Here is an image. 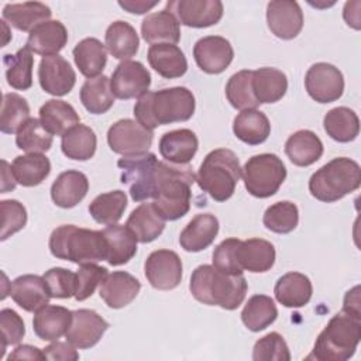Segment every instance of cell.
<instances>
[{
	"mask_svg": "<svg viewBox=\"0 0 361 361\" xmlns=\"http://www.w3.org/2000/svg\"><path fill=\"white\" fill-rule=\"evenodd\" d=\"M274 293L275 299L285 307H302L309 303L313 286L305 274L288 272L276 281Z\"/></svg>",
	"mask_w": 361,
	"mask_h": 361,
	"instance_id": "obj_30",
	"label": "cell"
},
{
	"mask_svg": "<svg viewBox=\"0 0 361 361\" xmlns=\"http://www.w3.org/2000/svg\"><path fill=\"white\" fill-rule=\"evenodd\" d=\"M233 133L240 141L248 145H258L269 137L271 124L262 111L248 109L235 116L233 121Z\"/></svg>",
	"mask_w": 361,
	"mask_h": 361,
	"instance_id": "obj_34",
	"label": "cell"
},
{
	"mask_svg": "<svg viewBox=\"0 0 361 361\" xmlns=\"http://www.w3.org/2000/svg\"><path fill=\"white\" fill-rule=\"evenodd\" d=\"M38 80L45 93L52 96H65L73 89L76 83V73L63 56L49 55L42 56L39 61Z\"/></svg>",
	"mask_w": 361,
	"mask_h": 361,
	"instance_id": "obj_16",
	"label": "cell"
},
{
	"mask_svg": "<svg viewBox=\"0 0 361 361\" xmlns=\"http://www.w3.org/2000/svg\"><path fill=\"white\" fill-rule=\"evenodd\" d=\"M361 340V319L343 310L334 314L317 336L307 358L319 361H345L351 358Z\"/></svg>",
	"mask_w": 361,
	"mask_h": 361,
	"instance_id": "obj_5",
	"label": "cell"
},
{
	"mask_svg": "<svg viewBox=\"0 0 361 361\" xmlns=\"http://www.w3.org/2000/svg\"><path fill=\"white\" fill-rule=\"evenodd\" d=\"M66 42V27L59 20H49L39 24L30 32L25 47H28L30 51L34 54L49 56L58 55V52L63 49Z\"/></svg>",
	"mask_w": 361,
	"mask_h": 361,
	"instance_id": "obj_24",
	"label": "cell"
},
{
	"mask_svg": "<svg viewBox=\"0 0 361 361\" xmlns=\"http://www.w3.org/2000/svg\"><path fill=\"white\" fill-rule=\"evenodd\" d=\"M151 68L165 79H176L186 73L188 61L178 45L154 44L147 54Z\"/></svg>",
	"mask_w": 361,
	"mask_h": 361,
	"instance_id": "obj_27",
	"label": "cell"
},
{
	"mask_svg": "<svg viewBox=\"0 0 361 361\" xmlns=\"http://www.w3.org/2000/svg\"><path fill=\"white\" fill-rule=\"evenodd\" d=\"M73 59L79 72L89 78L100 76L107 63V49L97 38H83L73 48Z\"/></svg>",
	"mask_w": 361,
	"mask_h": 361,
	"instance_id": "obj_38",
	"label": "cell"
},
{
	"mask_svg": "<svg viewBox=\"0 0 361 361\" xmlns=\"http://www.w3.org/2000/svg\"><path fill=\"white\" fill-rule=\"evenodd\" d=\"M262 223L268 230L276 234H288L293 231L299 223L298 206L289 200L276 202L265 210Z\"/></svg>",
	"mask_w": 361,
	"mask_h": 361,
	"instance_id": "obj_48",
	"label": "cell"
},
{
	"mask_svg": "<svg viewBox=\"0 0 361 361\" xmlns=\"http://www.w3.org/2000/svg\"><path fill=\"white\" fill-rule=\"evenodd\" d=\"M179 24L192 28L216 25L223 17V3L219 0H173L166 3Z\"/></svg>",
	"mask_w": 361,
	"mask_h": 361,
	"instance_id": "obj_12",
	"label": "cell"
},
{
	"mask_svg": "<svg viewBox=\"0 0 361 361\" xmlns=\"http://www.w3.org/2000/svg\"><path fill=\"white\" fill-rule=\"evenodd\" d=\"M0 327H1V354L4 355L7 345L18 344L24 334L25 326L21 316L13 309H3L0 312Z\"/></svg>",
	"mask_w": 361,
	"mask_h": 361,
	"instance_id": "obj_55",
	"label": "cell"
},
{
	"mask_svg": "<svg viewBox=\"0 0 361 361\" xmlns=\"http://www.w3.org/2000/svg\"><path fill=\"white\" fill-rule=\"evenodd\" d=\"M196 65L209 75L224 72L234 58V51L228 39L220 35H207L200 38L193 47Z\"/></svg>",
	"mask_w": 361,
	"mask_h": 361,
	"instance_id": "obj_15",
	"label": "cell"
},
{
	"mask_svg": "<svg viewBox=\"0 0 361 361\" xmlns=\"http://www.w3.org/2000/svg\"><path fill=\"white\" fill-rule=\"evenodd\" d=\"M7 83L16 90H27L32 86L34 56L28 47L20 48L16 54H6L3 58Z\"/></svg>",
	"mask_w": 361,
	"mask_h": 361,
	"instance_id": "obj_43",
	"label": "cell"
},
{
	"mask_svg": "<svg viewBox=\"0 0 361 361\" xmlns=\"http://www.w3.org/2000/svg\"><path fill=\"white\" fill-rule=\"evenodd\" d=\"M72 322V310L56 306L47 305L35 312L32 319V329L38 338L44 341H55L66 334Z\"/></svg>",
	"mask_w": 361,
	"mask_h": 361,
	"instance_id": "obj_25",
	"label": "cell"
},
{
	"mask_svg": "<svg viewBox=\"0 0 361 361\" xmlns=\"http://www.w3.org/2000/svg\"><path fill=\"white\" fill-rule=\"evenodd\" d=\"M226 97L237 110L257 109L259 103L252 92V71L244 69L234 73L226 85Z\"/></svg>",
	"mask_w": 361,
	"mask_h": 361,
	"instance_id": "obj_46",
	"label": "cell"
},
{
	"mask_svg": "<svg viewBox=\"0 0 361 361\" xmlns=\"http://www.w3.org/2000/svg\"><path fill=\"white\" fill-rule=\"evenodd\" d=\"M149 85L151 75L138 61L120 62L110 78L111 92L121 100L141 97L148 92Z\"/></svg>",
	"mask_w": 361,
	"mask_h": 361,
	"instance_id": "obj_14",
	"label": "cell"
},
{
	"mask_svg": "<svg viewBox=\"0 0 361 361\" xmlns=\"http://www.w3.org/2000/svg\"><path fill=\"white\" fill-rule=\"evenodd\" d=\"M51 8L41 1L8 3L3 7V18L20 31H32L39 24L49 21Z\"/></svg>",
	"mask_w": 361,
	"mask_h": 361,
	"instance_id": "obj_29",
	"label": "cell"
},
{
	"mask_svg": "<svg viewBox=\"0 0 361 361\" xmlns=\"http://www.w3.org/2000/svg\"><path fill=\"white\" fill-rule=\"evenodd\" d=\"M241 176L250 195L265 199L278 192L286 178V168L278 155L258 154L245 162Z\"/></svg>",
	"mask_w": 361,
	"mask_h": 361,
	"instance_id": "obj_8",
	"label": "cell"
},
{
	"mask_svg": "<svg viewBox=\"0 0 361 361\" xmlns=\"http://www.w3.org/2000/svg\"><path fill=\"white\" fill-rule=\"evenodd\" d=\"M193 93L183 86L147 92L134 106L135 120L148 130L171 123L188 121L195 113Z\"/></svg>",
	"mask_w": 361,
	"mask_h": 361,
	"instance_id": "obj_1",
	"label": "cell"
},
{
	"mask_svg": "<svg viewBox=\"0 0 361 361\" xmlns=\"http://www.w3.org/2000/svg\"><path fill=\"white\" fill-rule=\"evenodd\" d=\"M267 24L281 39H293L303 28V13L298 1L274 0L267 6Z\"/></svg>",
	"mask_w": 361,
	"mask_h": 361,
	"instance_id": "obj_18",
	"label": "cell"
},
{
	"mask_svg": "<svg viewBox=\"0 0 361 361\" xmlns=\"http://www.w3.org/2000/svg\"><path fill=\"white\" fill-rule=\"evenodd\" d=\"M276 305L274 299L267 295L251 296L241 312V320L251 331H261L267 329L276 320Z\"/></svg>",
	"mask_w": 361,
	"mask_h": 361,
	"instance_id": "obj_44",
	"label": "cell"
},
{
	"mask_svg": "<svg viewBox=\"0 0 361 361\" xmlns=\"http://www.w3.org/2000/svg\"><path fill=\"white\" fill-rule=\"evenodd\" d=\"M288 90L286 75L276 68L252 71V92L258 103H276Z\"/></svg>",
	"mask_w": 361,
	"mask_h": 361,
	"instance_id": "obj_37",
	"label": "cell"
},
{
	"mask_svg": "<svg viewBox=\"0 0 361 361\" xmlns=\"http://www.w3.org/2000/svg\"><path fill=\"white\" fill-rule=\"evenodd\" d=\"M275 247L264 238H248L237 247V261L243 271L267 272L275 264Z\"/></svg>",
	"mask_w": 361,
	"mask_h": 361,
	"instance_id": "obj_28",
	"label": "cell"
},
{
	"mask_svg": "<svg viewBox=\"0 0 361 361\" xmlns=\"http://www.w3.org/2000/svg\"><path fill=\"white\" fill-rule=\"evenodd\" d=\"M307 94L317 103H331L344 92V78L338 68L327 62L312 65L305 76Z\"/></svg>",
	"mask_w": 361,
	"mask_h": 361,
	"instance_id": "obj_11",
	"label": "cell"
},
{
	"mask_svg": "<svg viewBox=\"0 0 361 361\" xmlns=\"http://www.w3.org/2000/svg\"><path fill=\"white\" fill-rule=\"evenodd\" d=\"M158 158L152 152L126 155L117 161L121 169V183L128 186L134 202H142L154 196Z\"/></svg>",
	"mask_w": 361,
	"mask_h": 361,
	"instance_id": "obj_9",
	"label": "cell"
},
{
	"mask_svg": "<svg viewBox=\"0 0 361 361\" xmlns=\"http://www.w3.org/2000/svg\"><path fill=\"white\" fill-rule=\"evenodd\" d=\"M161 157L171 162L186 165L196 155L199 148V140L196 134L189 128H179L165 133L159 140Z\"/></svg>",
	"mask_w": 361,
	"mask_h": 361,
	"instance_id": "obj_21",
	"label": "cell"
},
{
	"mask_svg": "<svg viewBox=\"0 0 361 361\" xmlns=\"http://www.w3.org/2000/svg\"><path fill=\"white\" fill-rule=\"evenodd\" d=\"M141 289L140 281L126 271L107 274L99 288V295L110 309H121L130 305Z\"/></svg>",
	"mask_w": 361,
	"mask_h": 361,
	"instance_id": "obj_20",
	"label": "cell"
},
{
	"mask_svg": "<svg viewBox=\"0 0 361 361\" xmlns=\"http://www.w3.org/2000/svg\"><path fill=\"white\" fill-rule=\"evenodd\" d=\"M107 274V268L97 264H82L76 272L75 299L78 302H82L90 298L94 293L96 288L102 285Z\"/></svg>",
	"mask_w": 361,
	"mask_h": 361,
	"instance_id": "obj_51",
	"label": "cell"
},
{
	"mask_svg": "<svg viewBox=\"0 0 361 361\" xmlns=\"http://www.w3.org/2000/svg\"><path fill=\"white\" fill-rule=\"evenodd\" d=\"M107 329L109 323L94 310L78 309L72 312V322L65 337L76 348L85 350L96 345Z\"/></svg>",
	"mask_w": 361,
	"mask_h": 361,
	"instance_id": "obj_17",
	"label": "cell"
},
{
	"mask_svg": "<svg viewBox=\"0 0 361 361\" xmlns=\"http://www.w3.org/2000/svg\"><path fill=\"white\" fill-rule=\"evenodd\" d=\"M241 176L240 161L237 155L227 148L210 151L196 175L199 188L216 202H226L235 190Z\"/></svg>",
	"mask_w": 361,
	"mask_h": 361,
	"instance_id": "obj_6",
	"label": "cell"
},
{
	"mask_svg": "<svg viewBox=\"0 0 361 361\" xmlns=\"http://www.w3.org/2000/svg\"><path fill=\"white\" fill-rule=\"evenodd\" d=\"M343 312L361 319V310H360V286H354L353 289H350L345 296H344V302H343Z\"/></svg>",
	"mask_w": 361,
	"mask_h": 361,
	"instance_id": "obj_58",
	"label": "cell"
},
{
	"mask_svg": "<svg viewBox=\"0 0 361 361\" xmlns=\"http://www.w3.org/2000/svg\"><path fill=\"white\" fill-rule=\"evenodd\" d=\"M144 272L152 288L171 290L182 281V261L172 250H157L147 257Z\"/></svg>",
	"mask_w": 361,
	"mask_h": 361,
	"instance_id": "obj_13",
	"label": "cell"
},
{
	"mask_svg": "<svg viewBox=\"0 0 361 361\" xmlns=\"http://www.w3.org/2000/svg\"><path fill=\"white\" fill-rule=\"evenodd\" d=\"M8 293L11 299L25 312H37L41 307L47 306L51 299V293L45 279L39 275L32 274L17 276L10 283Z\"/></svg>",
	"mask_w": 361,
	"mask_h": 361,
	"instance_id": "obj_19",
	"label": "cell"
},
{
	"mask_svg": "<svg viewBox=\"0 0 361 361\" xmlns=\"http://www.w3.org/2000/svg\"><path fill=\"white\" fill-rule=\"evenodd\" d=\"M39 121L52 135H63L69 128L80 123L79 114L72 104L51 99L39 107Z\"/></svg>",
	"mask_w": 361,
	"mask_h": 361,
	"instance_id": "obj_36",
	"label": "cell"
},
{
	"mask_svg": "<svg viewBox=\"0 0 361 361\" xmlns=\"http://www.w3.org/2000/svg\"><path fill=\"white\" fill-rule=\"evenodd\" d=\"M76 347L66 341H58L55 340L49 345H47L44 350V354L47 360L52 361H75L79 358V353L75 350Z\"/></svg>",
	"mask_w": 361,
	"mask_h": 361,
	"instance_id": "obj_56",
	"label": "cell"
},
{
	"mask_svg": "<svg viewBox=\"0 0 361 361\" xmlns=\"http://www.w3.org/2000/svg\"><path fill=\"white\" fill-rule=\"evenodd\" d=\"M127 207V195L123 190H111L96 196L89 204V213L99 224H116Z\"/></svg>",
	"mask_w": 361,
	"mask_h": 361,
	"instance_id": "obj_45",
	"label": "cell"
},
{
	"mask_svg": "<svg viewBox=\"0 0 361 361\" xmlns=\"http://www.w3.org/2000/svg\"><path fill=\"white\" fill-rule=\"evenodd\" d=\"M361 185L360 165L345 157H338L319 168L309 179V192L324 203H333L355 192Z\"/></svg>",
	"mask_w": 361,
	"mask_h": 361,
	"instance_id": "obj_7",
	"label": "cell"
},
{
	"mask_svg": "<svg viewBox=\"0 0 361 361\" xmlns=\"http://www.w3.org/2000/svg\"><path fill=\"white\" fill-rule=\"evenodd\" d=\"M96 147L97 138L94 131L80 123L69 128L61 137V149L63 155L75 161L90 159L96 152Z\"/></svg>",
	"mask_w": 361,
	"mask_h": 361,
	"instance_id": "obj_40",
	"label": "cell"
},
{
	"mask_svg": "<svg viewBox=\"0 0 361 361\" xmlns=\"http://www.w3.org/2000/svg\"><path fill=\"white\" fill-rule=\"evenodd\" d=\"M219 233V220L214 214H196L180 231L179 244L188 252H199L207 248Z\"/></svg>",
	"mask_w": 361,
	"mask_h": 361,
	"instance_id": "obj_22",
	"label": "cell"
},
{
	"mask_svg": "<svg viewBox=\"0 0 361 361\" xmlns=\"http://www.w3.org/2000/svg\"><path fill=\"white\" fill-rule=\"evenodd\" d=\"M126 226L134 233L140 243L147 244L162 234L165 220L155 210L152 203H141L131 212Z\"/></svg>",
	"mask_w": 361,
	"mask_h": 361,
	"instance_id": "obj_35",
	"label": "cell"
},
{
	"mask_svg": "<svg viewBox=\"0 0 361 361\" xmlns=\"http://www.w3.org/2000/svg\"><path fill=\"white\" fill-rule=\"evenodd\" d=\"M254 361H289L290 353L285 338L276 333L271 331L261 337L252 348Z\"/></svg>",
	"mask_w": 361,
	"mask_h": 361,
	"instance_id": "obj_50",
	"label": "cell"
},
{
	"mask_svg": "<svg viewBox=\"0 0 361 361\" xmlns=\"http://www.w3.org/2000/svg\"><path fill=\"white\" fill-rule=\"evenodd\" d=\"M1 234L0 240L6 241L10 235L23 230L27 224V210L18 200H1Z\"/></svg>",
	"mask_w": 361,
	"mask_h": 361,
	"instance_id": "obj_52",
	"label": "cell"
},
{
	"mask_svg": "<svg viewBox=\"0 0 361 361\" xmlns=\"http://www.w3.org/2000/svg\"><path fill=\"white\" fill-rule=\"evenodd\" d=\"M8 360H47V357L44 354V350L35 345L23 344L13 350V353L8 355Z\"/></svg>",
	"mask_w": 361,
	"mask_h": 361,
	"instance_id": "obj_57",
	"label": "cell"
},
{
	"mask_svg": "<svg viewBox=\"0 0 361 361\" xmlns=\"http://www.w3.org/2000/svg\"><path fill=\"white\" fill-rule=\"evenodd\" d=\"M11 171L18 185L31 188L45 180L51 172V162L44 154L18 155L11 162Z\"/></svg>",
	"mask_w": 361,
	"mask_h": 361,
	"instance_id": "obj_41",
	"label": "cell"
},
{
	"mask_svg": "<svg viewBox=\"0 0 361 361\" xmlns=\"http://www.w3.org/2000/svg\"><path fill=\"white\" fill-rule=\"evenodd\" d=\"M247 288L243 274L230 275L213 265H199L189 282L190 293L197 302L226 310H234L244 302Z\"/></svg>",
	"mask_w": 361,
	"mask_h": 361,
	"instance_id": "obj_3",
	"label": "cell"
},
{
	"mask_svg": "<svg viewBox=\"0 0 361 361\" xmlns=\"http://www.w3.org/2000/svg\"><path fill=\"white\" fill-rule=\"evenodd\" d=\"M1 165H3V169H1V193H7V192L16 189L17 180L13 175L10 164L3 159Z\"/></svg>",
	"mask_w": 361,
	"mask_h": 361,
	"instance_id": "obj_60",
	"label": "cell"
},
{
	"mask_svg": "<svg viewBox=\"0 0 361 361\" xmlns=\"http://www.w3.org/2000/svg\"><path fill=\"white\" fill-rule=\"evenodd\" d=\"M107 241V262L113 267L127 264L137 254V237L127 226L111 224L102 230Z\"/></svg>",
	"mask_w": 361,
	"mask_h": 361,
	"instance_id": "obj_32",
	"label": "cell"
},
{
	"mask_svg": "<svg viewBox=\"0 0 361 361\" xmlns=\"http://www.w3.org/2000/svg\"><path fill=\"white\" fill-rule=\"evenodd\" d=\"M30 118V106L27 100L17 93H4L0 114V130L4 134H13Z\"/></svg>",
	"mask_w": 361,
	"mask_h": 361,
	"instance_id": "obj_49",
	"label": "cell"
},
{
	"mask_svg": "<svg viewBox=\"0 0 361 361\" xmlns=\"http://www.w3.org/2000/svg\"><path fill=\"white\" fill-rule=\"evenodd\" d=\"M42 278L47 282L51 298L56 299H69L75 296L76 289V274L69 269L55 267L48 269Z\"/></svg>",
	"mask_w": 361,
	"mask_h": 361,
	"instance_id": "obj_53",
	"label": "cell"
},
{
	"mask_svg": "<svg viewBox=\"0 0 361 361\" xmlns=\"http://www.w3.org/2000/svg\"><path fill=\"white\" fill-rule=\"evenodd\" d=\"M323 127L327 135L337 142H350L360 133V120L350 107H334L329 110L323 118Z\"/></svg>",
	"mask_w": 361,
	"mask_h": 361,
	"instance_id": "obj_39",
	"label": "cell"
},
{
	"mask_svg": "<svg viewBox=\"0 0 361 361\" xmlns=\"http://www.w3.org/2000/svg\"><path fill=\"white\" fill-rule=\"evenodd\" d=\"M48 247L55 258L79 265L107 261V241L102 230L62 224L51 233Z\"/></svg>",
	"mask_w": 361,
	"mask_h": 361,
	"instance_id": "obj_4",
	"label": "cell"
},
{
	"mask_svg": "<svg viewBox=\"0 0 361 361\" xmlns=\"http://www.w3.org/2000/svg\"><path fill=\"white\" fill-rule=\"evenodd\" d=\"M158 4V1H144V0H120L118 6L121 8H124L126 11L131 13V14H144L147 11H149L151 8H154Z\"/></svg>",
	"mask_w": 361,
	"mask_h": 361,
	"instance_id": "obj_59",
	"label": "cell"
},
{
	"mask_svg": "<svg viewBox=\"0 0 361 361\" xmlns=\"http://www.w3.org/2000/svg\"><path fill=\"white\" fill-rule=\"evenodd\" d=\"M240 241L238 238H226L214 248L212 261L216 269L230 275L243 274V268L237 261V247Z\"/></svg>",
	"mask_w": 361,
	"mask_h": 361,
	"instance_id": "obj_54",
	"label": "cell"
},
{
	"mask_svg": "<svg viewBox=\"0 0 361 361\" xmlns=\"http://www.w3.org/2000/svg\"><path fill=\"white\" fill-rule=\"evenodd\" d=\"M87 190V176L80 171L69 169L59 173L54 180L51 186V199L56 206L71 209L85 199Z\"/></svg>",
	"mask_w": 361,
	"mask_h": 361,
	"instance_id": "obj_23",
	"label": "cell"
},
{
	"mask_svg": "<svg viewBox=\"0 0 361 361\" xmlns=\"http://www.w3.org/2000/svg\"><path fill=\"white\" fill-rule=\"evenodd\" d=\"M106 48L110 55L120 61H128L134 56L140 47V39L135 28L127 21H113L104 34Z\"/></svg>",
	"mask_w": 361,
	"mask_h": 361,
	"instance_id": "obj_33",
	"label": "cell"
},
{
	"mask_svg": "<svg viewBox=\"0 0 361 361\" xmlns=\"http://www.w3.org/2000/svg\"><path fill=\"white\" fill-rule=\"evenodd\" d=\"M196 180L192 168L159 161L155 178L152 204L164 220H178L190 209V186Z\"/></svg>",
	"mask_w": 361,
	"mask_h": 361,
	"instance_id": "obj_2",
	"label": "cell"
},
{
	"mask_svg": "<svg viewBox=\"0 0 361 361\" xmlns=\"http://www.w3.org/2000/svg\"><path fill=\"white\" fill-rule=\"evenodd\" d=\"M16 134L17 147L28 154L47 152L52 145V134L38 118L30 117Z\"/></svg>",
	"mask_w": 361,
	"mask_h": 361,
	"instance_id": "obj_47",
	"label": "cell"
},
{
	"mask_svg": "<svg viewBox=\"0 0 361 361\" xmlns=\"http://www.w3.org/2000/svg\"><path fill=\"white\" fill-rule=\"evenodd\" d=\"M80 102L92 114H104L114 104L110 79L106 75L89 78L80 87Z\"/></svg>",
	"mask_w": 361,
	"mask_h": 361,
	"instance_id": "obj_42",
	"label": "cell"
},
{
	"mask_svg": "<svg viewBox=\"0 0 361 361\" xmlns=\"http://www.w3.org/2000/svg\"><path fill=\"white\" fill-rule=\"evenodd\" d=\"M285 154L296 166H309L323 155L322 140L310 130H299L285 142Z\"/></svg>",
	"mask_w": 361,
	"mask_h": 361,
	"instance_id": "obj_31",
	"label": "cell"
},
{
	"mask_svg": "<svg viewBox=\"0 0 361 361\" xmlns=\"http://www.w3.org/2000/svg\"><path fill=\"white\" fill-rule=\"evenodd\" d=\"M141 35L145 42L178 44L180 39V27L176 17L166 8L148 14L141 23Z\"/></svg>",
	"mask_w": 361,
	"mask_h": 361,
	"instance_id": "obj_26",
	"label": "cell"
},
{
	"mask_svg": "<svg viewBox=\"0 0 361 361\" xmlns=\"http://www.w3.org/2000/svg\"><path fill=\"white\" fill-rule=\"evenodd\" d=\"M154 133L145 128L137 120L121 118L110 126L107 131V144L116 154L135 155L147 152L152 144Z\"/></svg>",
	"mask_w": 361,
	"mask_h": 361,
	"instance_id": "obj_10",
	"label": "cell"
}]
</instances>
